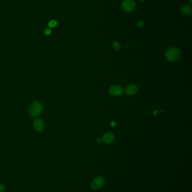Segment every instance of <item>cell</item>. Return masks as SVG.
I'll return each instance as SVG.
<instances>
[{
    "label": "cell",
    "mask_w": 192,
    "mask_h": 192,
    "mask_svg": "<svg viewBox=\"0 0 192 192\" xmlns=\"http://www.w3.org/2000/svg\"><path fill=\"white\" fill-rule=\"evenodd\" d=\"M181 56V52L179 49L176 47H171L166 53V59L170 61H176L179 60Z\"/></svg>",
    "instance_id": "1"
},
{
    "label": "cell",
    "mask_w": 192,
    "mask_h": 192,
    "mask_svg": "<svg viewBox=\"0 0 192 192\" xmlns=\"http://www.w3.org/2000/svg\"><path fill=\"white\" fill-rule=\"evenodd\" d=\"M43 110V105L39 102H35L31 105L29 108V114L32 116H37L42 112Z\"/></svg>",
    "instance_id": "2"
},
{
    "label": "cell",
    "mask_w": 192,
    "mask_h": 192,
    "mask_svg": "<svg viewBox=\"0 0 192 192\" xmlns=\"http://www.w3.org/2000/svg\"><path fill=\"white\" fill-rule=\"evenodd\" d=\"M105 182V179L104 177L101 176H98L95 178L91 182V188L94 190L99 189L104 185Z\"/></svg>",
    "instance_id": "3"
},
{
    "label": "cell",
    "mask_w": 192,
    "mask_h": 192,
    "mask_svg": "<svg viewBox=\"0 0 192 192\" xmlns=\"http://www.w3.org/2000/svg\"><path fill=\"white\" fill-rule=\"evenodd\" d=\"M135 7L133 0H125L122 3V9L126 13L132 12Z\"/></svg>",
    "instance_id": "4"
},
{
    "label": "cell",
    "mask_w": 192,
    "mask_h": 192,
    "mask_svg": "<svg viewBox=\"0 0 192 192\" xmlns=\"http://www.w3.org/2000/svg\"><path fill=\"white\" fill-rule=\"evenodd\" d=\"M109 93L111 95L114 96H118L122 94L123 89L120 86L114 85L111 87L109 89Z\"/></svg>",
    "instance_id": "5"
},
{
    "label": "cell",
    "mask_w": 192,
    "mask_h": 192,
    "mask_svg": "<svg viewBox=\"0 0 192 192\" xmlns=\"http://www.w3.org/2000/svg\"><path fill=\"white\" fill-rule=\"evenodd\" d=\"M34 127L37 131L41 132L44 128V123L41 119L37 118L34 121Z\"/></svg>",
    "instance_id": "6"
},
{
    "label": "cell",
    "mask_w": 192,
    "mask_h": 192,
    "mask_svg": "<svg viewBox=\"0 0 192 192\" xmlns=\"http://www.w3.org/2000/svg\"><path fill=\"white\" fill-rule=\"evenodd\" d=\"M114 135L111 133H107L103 136L102 139L103 141L105 144H111L114 140Z\"/></svg>",
    "instance_id": "7"
},
{
    "label": "cell",
    "mask_w": 192,
    "mask_h": 192,
    "mask_svg": "<svg viewBox=\"0 0 192 192\" xmlns=\"http://www.w3.org/2000/svg\"><path fill=\"white\" fill-rule=\"evenodd\" d=\"M137 87L135 85H130L126 89V93L128 95H133L137 93Z\"/></svg>",
    "instance_id": "8"
},
{
    "label": "cell",
    "mask_w": 192,
    "mask_h": 192,
    "mask_svg": "<svg viewBox=\"0 0 192 192\" xmlns=\"http://www.w3.org/2000/svg\"><path fill=\"white\" fill-rule=\"evenodd\" d=\"M182 12L183 14L186 15H189L192 13V7L189 5H184L182 8Z\"/></svg>",
    "instance_id": "9"
},
{
    "label": "cell",
    "mask_w": 192,
    "mask_h": 192,
    "mask_svg": "<svg viewBox=\"0 0 192 192\" xmlns=\"http://www.w3.org/2000/svg\"><path fill=\"white\" fill-rule=\"evenodd\" d=\"M57 24H58V23H57V22L56 20H52L50 21L49 23H48V26L50 28H54V27H55L57 25Z\"/></svg>",
    "instance_id": "10"
},
{
    "label": "cell",
    "mask_w": 192,
    "mask_h": 192,
    "mask_svg": "<svg viewBox=\"0 0 192 192\" xmlns=\"http://www.w3.org/2000/svg\"><path fill=\"white\" fill-rule=\"evenodd\" d=\"M112 45H113V47H114V49L116 50H117V51L120 49V44L117 42H114L112 43Z\"/></svg>",
    "instance_id": "11"
},
{
    "label": "cell",
    "mask_w": 192,
    "mask_h": 192,
    "mask_svg": "<svg viewBox=\"0 0 192 192\" xmlns=\"http://www.w3.org/2000/svg\"><path fill=\"white\" fill-rule=\"evenodd\" d=\"M45 34L46 35H49V34H51V30L49 29V28H47V29H46L45 30Z\"/></svg>",
    "instance_id": "12"
},
{
    "label": "cell",
    "mask_w": 192,
    "mask_h": 192,
    "mask_svg": "<svg viewBox=\"0 0 192 192\" xmlns=\"http://www.w3.org/2000/svg\"><path fill=\"white\" fill-rule=\"evenodd\" d=\"M5 189V186L2 184H0V192H2Z\"/></svg>",
    "instance_id": "13"
},
{
    "label": "cell",
    "mask_w": 192,
    "mask_h": 192,
    "mask_svg": "<svg viewBox=\"0 0 192 192\" xmlns=\"http://www.w3.org/2000/svg\"><path fill=\"white\" fill-rule=\"evenodd\" d=\"M144 23L143 22H140V23H138V24H137V26H143L144 25Z\"/></svg>",
    "instance_id": "14"
},
{
    "label": "cell",
    "mask_w": 192,
    "mask_h": 192,
    "mask_svg": "<svg viewBox=\"0 0 192 192\" xmlns=\"http://www.w3.org/2000/svg\"><path fill=\"white\" fill-rule=\"evenodd\" d=\"M102 141H103V140H102V139H101V138H98V139H96V142H97L98 143H101Z\"/></svg>",
    "instance_id": "15"
},
{
    "label": "cell",
    "mask_w": 192,
    "mask_h": 192,
    "mask_svg": "<svg viewBox=\"0 0 192 192\" xmlns=\"http://www.w3.org/2000/svg\"><path fill=\"white\" fill-rule=\"evenodd\" d=\"M111 125H112V127H114V126L116 125V124H115L114 123H111Z\"/></svg>",
    "instance_id": "16"
},
{
    "label": "cell",
    "mask_w": 192,
    "mask_h": 192,
    "mask_svg": "<svg viewBox=\"0 0 192 192\" xmlns=\"http://www.w3.org/2000/svg\"><path fill=\"white\" fill-rule=\"evenodd\" d=\"M140 1H145V0H140Z\"/></svg>",
    "instance_id": "17"
}]
</instances>
